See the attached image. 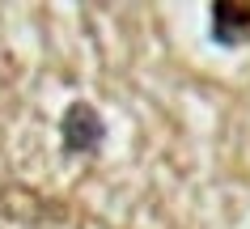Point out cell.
I'll use <instances>...</instances> for the list:
<instances>
[{
  "mask_svg": "<svg viewBox=\"0 0 250 229\" xmlns=\"http://www.w3.org/2000/svg\"><path fill=\"white\" fill-rule=\"evenodd\" d=\"M102 140V123H98V115H93L89 106H72L68 110V119H64V145L68 153H89L93 145Z\"/></svg>",
  "mask_w": 250,
  "mask_h": 229,
  "instance_id": "1",
  "label": "cell"
}]
</instances>
